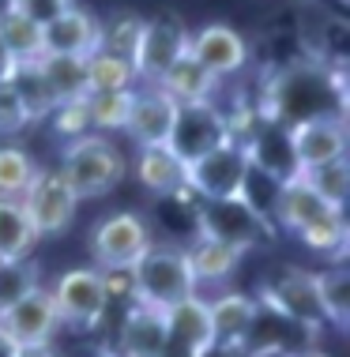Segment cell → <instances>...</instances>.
<instances>
[{"instance_id": "obj_11", "label": "cell", "mask_w": 350, "mask_h": 357, "mask_svg": "<svg viewBox=\"0 0 350 357\" xmlns=\"http://www.w3.org/2000/svg\"><path fill=\"white\" fill-rule=\"evenodd\" d=\"M313 342H316V331H309V327L286 320L283 312H275L271 305L256 301V316H252L249 339L241 350L249 357H298L313 350Z\"/></svg>"}, {"instance_id": "obj_30", "label": "cell", "mask_w": 350, "mask_h": 357, "mask_svg": "<svg viewBox=\"0 0 350 357\" xmlns=\"http://www.w3.org/2000/svg\"><path fill=\"white\" fill-rule=\"evenodd\" d=\"M298 177L305 181V185L313 188L328 207H339V211H343L347 188H350V166H347V158L324 162V166H313V169H298Z\"/></svg>"}, {"instance_id": "obj_12", "label": "cell", "mask_w": 350, "mask_h": 357, "mask_svg": "<svg viewBox=\"0 0 350 357\" xmlns=\"http://www.w3.org/2000/svg\"><path fill=\"white\" fill-rule=\"evenodd\" d=\"M57 331H61V316H57L53 294L45 286H38L27 297H19V301L0 316V335L12 346L53 342Z\"/></svg>"}, {"instance_id": "obj_13", "label": "cell", "mask_w": 350, "mask_h": 357, "mask_svg": "<svg viewBox=\"0 0 350 357\" xmlns=\"http://www.w3.org/2000/svg\"><path fill=\"white\" fill-rule=\"evenodd\" d=\"M226 121H222V109L215 102H200V105H181L177 121H173L170 132V151L177 154L181 162H192L200 154L215 151L219 143H226Z\"/></svg>"}, {"instance_id": "obj_44", "label": "cell", "mask_w": 350, "mask_h": 357, "mask_svg": "<svg viewBox=\"0 0 350 357\" xmlns=\"http://www.w3.org/2000/svg\"><path fill=\"white\" fill-rule=\"evenodd\" d=\"M99 357H121V354H117V350H102Z\"/></svg>"}, {"instance_id": "obj_28", "label": "cell", "mask_w": 350, "mask_h": 357, "mask_svg": "<svg viewBox=\"0 0 350 357\" xmlns=\"http://www.w3.org/2000/svg\"><path fill=\"white\" fill-rule=\"evenodd\" d=\"M110 91H136L132 61L94 50L87 56V94H110Z\"/></svg>"}, {"instance_id": "obj_19", "label": "cell", "mask_w": 350, "mask_h": 357, "mask_svg": "<svg viewBox=\"0 0 350 357\" xmlns=\"http://www.w3.org/2000/svg\"><path fill=\"white\" fill-rule=\"evenodd\" d=\"M166 339V312L154 305L136 301L129 312L117 320V346L121 357H159Z\"/></svg>"}, {"instance_id": "obj_21", "label": "cell", "mask_w": 350, "mask_h": 357, "mask_svg": "<svg viewBox=\"0 0 350 357\" xmlns=\"http://www.w3.org/2000/svg\"><path fill=\"white\" fill-rule=\"evenodd\" d=\"M328 211H339V207H328L301 177H290V181L279 185L275 207H271V222L290 229V234H301V229H309L313 222L324 218Z\"/></svg>"}, {"instance_id": "obj_36", "label": "cell", "mask_w": 350, "mask_h": 357, "mask_svg": "<svg viewBox=\"0 0 350 357\" xmlns=\"http://www.w3.org/2000/svg\"><path fill=\"white\" fill-rule=\"evenodd\" d=\"M53 128L68 139H80V136H91V113H87V94L75 102H64V105H53Z\"/></svg>"}, {"instance_id": "obj_29", "label": "cell", "mask_w": 350, "mask_h": 357, "mask_svg": "<svg viewBox=\"0 0 350 357\" xmlns=\"http://www.w3.org/2000/svg\"><path fill=\"white\" fill-rule=\"evenodd\" d=\"M316 294H320L324 320H332L335 327H347L350 324V271L339 259L328 271L316 275Z\"/></svg>"}, {"instance_id": "obj_7", "label": "cell", "mask_w": 350, "mask_h": 357, "mask_svg": "<svg viewBox=\"0 0 350 357\" xmlns=\"http://www.w3.org/2000/svg\"><path fill=\"white\" fill-rule=\"evenodd\" d=\"M23 211L31 218L38 237H61L75 218V207H80V196L72 192V185L61 177V169H38L31 188L23 192Z\"/></svg>"}, {"instance_id": "obj_3", "label": "cell", "mask_w": 350, "mask_h": 357, "mask_svg": "<svg viewBox=\"0 0 350 357\" xmlns=\"http://www.w3.org/2000/svg\"><path fill=\"white\" fill-rule=\"evenodd\" d=\"M151 245H154V229L136 211L102 215L91 229V259L99 271H132Z\"/></svg>"}, {"instance_id": "obj_39", "label": "cell", "mask_w": 350, "mask_h": 357, "mask_svg": "<svg viewBox=\"0 0 350 357\" xmlns=\"http://www.w3.org/2000/svg\"><path fill=\"white\" fill-rule=\"evenodd\" d=\"M12 357H64L53 342H34V346H15Z\"/></svg>"}, {"instance_id": "obj_24", "label": "cell", "mask_w": 350, "mask_h": 357, "mask_svg": "<svg viewBox=\"0 0 350 357\" xmlns=\"http://www.w3.org/2000/svg\"><path fill=\"white\" fill-rule=\"evenodd\" d=\"M154 86H159V91H166L177 105L215 102V94H219V79H215V75L203 72L189 53H184L181 61H173V68H170L166 75H162V79L154 83Z\"/></svg>"}, {"instance_id": "obj_34", "label": "cell", "mask_w": 350, "mask_h": 357, "mask_svg": "<svg viewBox=\"0 0 350 357\" xmlns=\"http://www.w3.org/2000/svg\"><path fill=\"white\" fill-rule=\"evenodd\" d=\"M140 31H143V19L140 15H117V19H110V23L99 31V50L132 61L136 45H140Z\"/></svg>"}, {"instance_id": "obj_35", "label": "cell", "mask_w": 350, "mask_h": 357, "mask_svg": "<svg viewBox=\"0 0 350 357\" xmlns=\"http://www.w3.org/2000/svg\"><path fill=\"white\" fill-rule=\"evenodd\" d=\"M38 286H42L38 267H31L27 259H19V264H0V316H4L19 297H27Z\"/></svg>"}, {"instance_id": "obj_10", "label": "cell", "mask_w": 350, "mask_h": 357, "mask_svg": "<svg viewBox=\"0 0 350 357\" xmlns=\"http://www.w3.org/2000/svg\"><path fill=\"white\" fill-rule=\"evenodd\" d=\"M260 301L271 305L275 312H283L286 320L309 327V331H320L328 324L316 294V275L301 271V267H283L279 275H271L264 289H260Z\"/></svg>"}, {"instance_id": "obj_41", "label": "cell", "mask_w": 350, "mask_h": 357, "mask_svg": "<svg viewBox=\"0 0 350 357\" xmlns=\"http://www.w3.org/2000/svg\"><path fill=\"white\" fill-rule=\"evenodd\" d=\"M12 68H15V61L8 56L4 45H0V83H8V79H12Z\"/></svg>"}, {"instance_id": "obj_1", "label": "cell", "mask_w": 350, "mask_h": 357, "mask_svg": "<svg viewBox=\"0 0 350 357\" xmlns=\"http://www.w3.org/2000/svg\"><path fill=\"white\" fill-rule=\"evenodd\" d=\"M347 94H343V75H328L313 64H294L271 83L268 105L256 109L260 117L279 121V124H298L309 117H343Z\"/></svg>"}, {"instance_id": "obj_6", "label": "cell", "mask_w": 350, "mask_h": 357, "mask_svg": "<svg viewBox=\"0 0 350 357\" xmlns=\"http://www.w3.org/2000/svg\"><path fill=\"white\" fill-rule=\"evenodd\" d=\"M61 327L94 331L105 316V282L99 267H72L50 286Z\"/></svg>"}, {"instance_id": "obj_31", "label": "cell", "mask_w": 350, "mask_h": 357, "mask_svg": "<svg viewBox=\"0 0 350 357\" xmlns=\"http://www.w3.org/2000/svg\"><path fill=\"white\" fill-rule=\"evenodd\" d=\"M34 158L15 143H4L0 147V199H23V192L31 188L34 181Z\"/></svg>"}, {"instance_id": "obj_9", "label": "cell", "mask_w": 350, "mask_h": 357, "mask_svg": "<svg viewBox=\"0 0 350 357\" xmlns=\"http://www.w3.org/2000/svg\"><path fill=\"white\" fill-rule=\"evenodd\" d=\"M184 53H189V31H184V23L177 15L143 19L140 45H136V56H132L136 79L159 83L173 68V61H181Z\"/></svg>"}, {"instance_id": "obj_23", "label": "cell", "mask_w": 350, "mask_h": 357, "mask_svg": "<svg viewBox=\"0 0 350 357\" xmlns=\"http://www.w3.org/2000/svg\"><path fill=\"white\" fill-rule=\"evenodd\" d=\"M38 75L53 105L75 102L87 94V56H38Z\"/></svg>"}, {"instance_id": "obj_38", "label": "cell", "mask_w": 350, "mask_h": 357, "mask_svg": "<svg viewBox=\"0 0 350 357\" xmlns=\"http://www.w3.org/2000/svg\"><path fill=\"white\" fill-rule=\"evenodd\" d=\"M15 12H23L27 19H34L38 26H45L53 15H61L64 8H72V0H8Z\"/></svg>"}, {"instance_id": "obj_45", "label": "cell", "mask_w": 350, "mask_h": 357, "mask_svg": "<svg viewBox=\"0 0 350 357\" xmlns=\"http://www.w3.org/2000/svg\"><path fill=\"white\" fill-rule=\"evenodd\" d=\"M0 264H4V259H0Z\"/></svg>"}, {"instance_id": "obj_18", "label": "cell", "mask_w": 350, "mask_h": 357, "mask_svg": "<svg viewBox=\"0 0 350 357\" xmlns=\"http://www.w3.org/2000/svg\"><path fill=\"white\" fill-rule=\"evenodd\" d=\"M99 31L102 23L83 8H64L61 15H53L50 23L42 26V56H91L99 50Z\"/></svg>"}, {"instance_id": "obj_20", "label": "cell", "mask_w": 350, "mask_h": 357, "mask_svg": "<svg viewBox=\"0 0 350 357\" xmlns=\"http://www.w3.org/2000/svg\"><path fill=\"white\" fill-rule=\"evenodd\" d=\"M181 252H184V264H189L192 278H196V289H200V282H207V286L226 282V278L238 271L241 256H245L241 248H233V245H226V241H219L211 234H192V241Z\"/></svg>"}, {"instance_id": "obj_33", "label": "cell", "mask_w": 350, "mask_h": 357, "mask_svg": "<svg viewBox=\"0 0 350 357\" xmlns=\"http://www.w3.org/2000/svg\"><path fill=\"white\" fill-rule=\"evenodd\" d=\"M301 245L305 248H313V252L320 256H343L347 252V218H343V211H328L320 222H313L309 229H301Z\"/></svg>"}, {"instance_id": "obj_32", "label": "cell", "mask_w": 350, "mask_h": 357, "mask_svg": "<svg viewBox=\"0 0 350 357\" xmlns=\"http://www.w3.org/2000/svg\"><path fill=\"white\" fill-rule=\"evenodd\" d=\"M87 113H91L94 132H124L129 113H132V91L87 94Z\"/></svg>"}, {"instance_id": "obj_16", "label": "cell", "mask_w": 350, "mask_h": 357, "mask_svg": "<svg viewBox=\"0 0 350 357\" xmlns=\"http://www.w3.org/2000/svg\"><path fill=\"white\" fill-rule=\"evenodd\" d=\"M207 346H211V320H207V301L200 294L166 308V339H162L159 357H200Z\"/></svg>"}, {"instance_id": "obj_26", "label": "cell", "mask_w": 350, "mask_h": 357, "mask_svg": "<svg viewBox=\"0 0 350 357\" xmlns=\"http://www.w3.org/2000/svg\"><path fill=\"white\" fill-rule=\"evenodd\" d=\"M0 45L15 64L38 61L42 56V26L34 19H27L23 12H15L12 4H4L0 8Z\"/></svg>"}, {"instance_id": "obj_25", "label": "cell", "mask_w": 350, "mask_h": 357, "mask_svg": "<svg viewBox=\"0 0 350 357\" xmlns=\"http://www.w3.org/2000/svg\"><path fill=\"white\" fill-rule=\"evenodd\" d=\"M136 177L154 196H170V192L184 188V162L170 151V143H162V147H140Z\"/></svg>"}, {"instance_id": "obj_17", "label": "cell", "mask_w": 350, "mask_h": 357, "mask_svg": "<svg viewBox=\"0 0 350 357\" xmlns=\"http://www.w3.org/2000/svg\"><path fill=\"white\" fill-rule=\"evenodd\" d=\"M177 109H181V105L173 102L166 91H159L154 83L136 86V91H132V113H129L124 132H129L140 147H162V143H170Z\"/></svg>"}, {"instance_id": "obj_2", "label": "cell", "mask_w": 350, "mask_h": 357, "mask_svg": "<svg viewBox=\"0 0 350 357\" xmlns=\"http://www.w3.org/2000/svg\"><path fill=\"white\" fill-rule=\"evenodd\" d=\"M61 177L72 185V192L80 199H99L121 185L124 158L105 136L68 139V147L61 154Z\"/></svg>"}, {"instance_id": "obj_27", "label": "cell", "mask_w": 350, "mask_h": 357, "mask_svg": "<svg viewBox=\"0 0 350 357\" xmlns=\"http://www.w3.org/2000/svg\"><path fill=\"white\" fill-rule=\"evenodd\" d=\"M38 245V234L27 218V211L19 199H0V259L4 264H19L31 256V248Z\"/></svg>"}, {"instance_id": "obj_43", "label": "cell", "mask_w": 350, "mask_h": 357, "mask_svg": "<svg viewBox=\"0 0 350 357\" xmlns=\"http://www.w3.org/2000/svg\"><path fill=\"white\" fill-rule=\"evenodd\" d=\"M298 357H328L324 350H316V346H313V350H305V354H298Z\"/></svg>"}, {"instance_id": "obj_8", "label": "cell", "mask_w": 350, "mask_h": 357, "mask_svg": "<svg viewBox=\"0 0 350 357\" xmlns=\"http://www.w3.org/2000/svg\"><path fill=\"white\" fill-rule=\"evenodd\" d=\"M196 234H211L219 241H226L233 248H252L271 241V222L264 215H256L245 199H211V204H200L196 211Z\"/></svg>"}, {"instance_id": "obj_4", "label": "cell", "mask_w": 350, "mask_h": 357, "mask_svg": "<svg viewBox=\"0 0 350 357\" xmlns=\"http://www.w3.org/2000/svg\"><path fill=\"white\" fill-rule=\"evenodd\" d=\"M132 282H136V301L154 305L162 312L196 294V278L184 264V252L173 245H159V241L132 267Z\"/></svg>"}, {"instance_id": "obj_22", "label": "cell", "mask_w": 350, "mask_h": 357, "mask_svg": "<svg viewBox=\"0 0 350 357\" xmlns=\"http://www.w3.org/2000/svg\"><path fill=\"white\" fill-rule=\"evenodd\" d=\"M252 316H256V297L245 294H219L215 301H207V320H211V342L222 346H245Z\"/></svg>"}, {"instance_id": "obj_42", "label": "cell", "mask_w": 350, "mask_h": 357, "mask_svg": "<svg viewBox=\"0 0 350 357\" xmlns=\"http://www.w3.org/2000/svg\"><path fill=\"white\" fill-rule=\"evenodd\" d=\"M12 350H15V346H12V342H8V339H4V335H0V357H12Z\"/></svg>"}, {"instance_id": "obj_5", "label": "cell", "mask_w": 350, "mask_h": 357, "mask_svg": "<svg viewBox=\"0 0 350 357\" xmlns=\"http://www.w3.org/2000/svg\"><path fill=\"white\" fill-rule=\"evenodd\" d=\"M249 177V151L241 143H219L215 151L200 154V158L184 162V188L200 199V204H211V199H238L241 188H245Z\"/></svg>"}, {"instance_id": "obj_15", "label": "cell", "mask_w": 350, "mask_h": 357, "mask_svg": "<svg viewBox=\"0 0 350 357\" xmlns=\"http://www.w3.org/2000/svg\"><path fill=\"white\" fill-rule=\"evenodd\" d=\"M298 169H313L324 162L347 158V121L343 117H309L286 128Z\"/></svg>"}, {"instance_id": "obj_14", "label": "cell", "mask_w": 350, "mask_h": 357, "mask_svg": "<svg viewBox=\"0 0 350 357\" xmlns=\"http://www.w3.org/2000/svg\"><path fill=\"white\" fill-rule=\"evenodd\" d=\"M189 56L215 79H230L249 64V42L226 23H211L189 34Z\"/></svg>"}, {"instance_id": "obj_40", "label": "cell", "mask_w": 350, "mask_h": 357, "mask_svg": "<svg viewBox=\"0 0 350 357\" xmlns=\"http://www.w3.org/2000/svg\"><path fill=\"white\" fill-rule=\"evenodd\" d=\"M200 357H249L241 346H222V342H211L207 350H203Z\"/></svg>"}, {"instance_id": "obj_37", "label": "cell", "mask_w": 350, "mask_h": 357, "mask_svg": "<svg viewBox=\"0 0 350 357\" xmlns=\"http://www.w3.org/2000/svg\"><path fill=\"white\" fill-rule=\"evenodd\" d=\"M27 124H31V113H27V105L19 102L15 86L0 83V136H15V132H23Z\"/></svg>"}]
</instances>
